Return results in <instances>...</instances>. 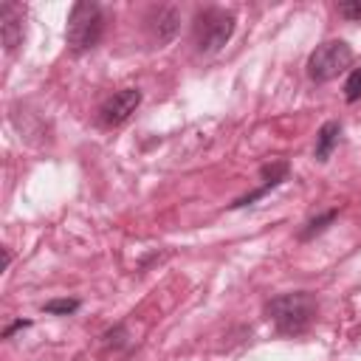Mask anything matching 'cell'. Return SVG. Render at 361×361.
<instances>
[{
  "instance_id": "obj_3",
  "label": "cell",
  "mask_w": 361,
  "mask_h": 361,
  "mask_svg": "<svg viewBox=\"0 0 361 361\" xmlns=\"http://www.w3.org/2000/svg\"><path fill=\"white\" fill-rule=\"evenodd\" d=\"M353 65V48L344 39H327L316 45V51L307 59V76L313 82H330L338 73H344Z\"/></svg>"
},
{
  "instance_id": "obj_8",
  "label": "cell",
  "mask_w": 361,
  "mask_h": 361,
  "mask_svg": "<svg viewBox=\"0 0 361 361\" xmlns=\"http://www.w3.org/2000/svg\"><path fill=\"white\" fill-rule=\"evenodd\" d=\"M344 99L347 102H358L361 99V68L350 71V76L344 82Z\"/></svg>"
},
{
  "instance_id": "obj_9",
  "label": "cell",
  "mask_w": 361,
  "mask_h": 361,
  "mask_svg": "<svg viewBox=\"0 0 361 361\" xmlns=\"http://www.w3.org/2000/svg\"><path fill=\"white\" fill-rule=\"evenodd\" d=\"M79 307L76 299H59V302H48L45 305V313H73Z\"/></svg>"
},
{
  "instance_id": "obj_5",
  "label": "cell",
  "mask_w": 361,
  "mask_h": 361,
  "mask_svg": "<svg viewBox=\"0 0 361 361\" xmlns=\"http://www.w3.org/2000/svg\"><path fill=\"white\" fill-rule=\"evenodd\" d=\"M138 104H141V90L124 87V90L113 93V96L99 107V121H102L104 127H118V124H124V121L135 113Z\"/></svg>"
},
{
  "instance_id": "obj_4",
  "label": "cell",
  "mask_w": 361,
  "mask_h": 361,
  "mask_svg": "<svg viewBox=\"0 0 361 361\" xmlns=\"http://www.w3.org/2000/svg\"><path fill=\"white\" fill-rule=\"evenodd\" d=\"M231 34H234V14L226 8H206L195 20V42L197 51L203 54L220 51Z\"/></svg>"
},
{
  "instance_id": "obj_10",
  "label": "cell",
  "mask_w": 361,
  "mask_h": 361,
  "mask_svg": "<svg viewBox=\"0 0 361 361\" xmlns=\"http://www.w3.org/2000/svg\"><path fill=\"white\" fill-rule=\"evenodd\" d=\"M333 217H336V212H327L324 217H319V220H310V223H307V228L302 231V240H307L313 231H322V228H324V223H330Z\"/></svg>"
},
{
  "instance_id": "obj_1",
  "label": "cell",
  "mask_w": 361,
  "mask_h": 361,
  "mask_svg": "<svg viewBox=\"0 0 361 361\" xmlns=\"http://www.w3.org/2000/svg\"><path fill=\"white\" fill-rule=\"evenodd\" d=\"M268 316L271 322L276 324V330L282 333H302L313 316H316V299L305 290H296V293H282L276 299L268 302Z\"/></svg>"
},
{
  "instance_id": "obj_7",
  "label": "cell",
  "mask_w": 361,
  "mask_h": 361,
  "mask_svg": "<svg viewBox=\"0 0 361 361\" xmlns=\"http://www.w3.org/2000/svg\"><path fill=\"white\" fill-rule=\"evenodd\" d=\"M338 135H341V124H338V121L322 124V130H319V135H316V149H313L316 161H327V158L333 155V149L338 147Z\"/></svg>"
},
{
  "instance_id": "obj_2",
  "label": "cell",
  "mask_w": 361,
  "mask_h": 361,
  "mask_svg": "<svg viewBox=\"0 0 361 361\" xmlns=\"http://www.w3.org/2000/svg\"><path fill=\"white\" fill-rule=\"evenodd\" d=\"M102 28H104V17H102L99 3H93V0L73 3L71 14H68V45H71V51H76V54L90 51L99 42Z\"/></svg>"
},
{
  "instance_id": "obj_6",
  "label": "cell",
  "mask_w": 361,
  "mask_h": 361,
  "mask_svg": "<svg viewBox=\"0 0 361 361\" xmlns=\"http://www.w3.org/2000/svg\"><path fill=\"white\" fill-rule=\"evenodd\" d=\"M0 34H3V45L8 51H14L23 42V8L17 3L0 6Z\"/></svg>"
},
{
  "instance_id": "obj_11",
  "label": "cell",
  "mask_w": 361,
  "mask_h": 361,
  "mask_svg": "<svg viewBox=\"0 0 361 361\" xmlns=\"http://www.w3.org/2000/svg\"><path fill=\"white\" fill-rule=\"evenodd\" d=\"M338 14L347 20H361V0L358 3H338Z\"/></svg>"
}]
</instances>
